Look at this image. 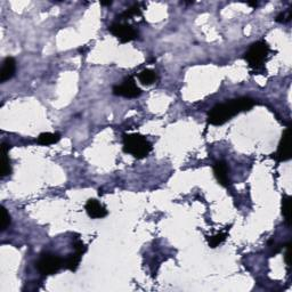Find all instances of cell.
Listing matches in <instances>:
<instances>
[{"label":"cell","mask_w":292,"mask_h":292,"mask_svg":"<svg viewBox=\"0 0 292 292\" xmlns=\"http://www.w3.org/2000/svg\"><path fill=\"white\" fill-rule=\"evenodd\" d=\"M0 218H1L0 219V228L4 232L8 228V226L11 225V216H9L7 210H6V208L4 207H1V217H0Z\"/></svg>","instance_id":"15"},{"label":"cell","mask_w":292,"mask_h":292,"mask_svg":"<svg viewBox=\"0 0 292 292\" xmlns=\"http://www.w3.org/2000/svg\"><path fill=\"white\" fill-rule=\"evenodd\" d=\"M8 150L9 146L7 144H2L1 146V170H0V175L1 177H6L12 173L11 168V161L8 159Z\"/></svg>","instance_id":"11"},{"label":"cell","mask_w":292,"mask_h":292,"mask_svg":"<svg viewBox=\"0 0 292 292\" xmlns=\"http://www.w3.org/2000/svg\"><path fill=\"white\" fill-rule=\"evenodd\" d=\"M109 31L119 39L122 44L129 43L137 38L138 32L135 30L131 25L125 23H114L109 27Z\"/></svg>","instance_id":"6"},{"label":"cell","mask_w":292,"mask_h":292,"mask_svg":"<svg viewBox=\"0 0 292 292\" xmlns=\"http://www.w3.org/2000/svg\"><path fill=\"white\" fill-rule=\"evenodd\" d=\"M61 136L60 134H51V132H43V134L39 135V137L37 139V142L40 145H51L55 144V143H57L60 141Z\"/></svg>","instance_id":"13"},{"label":"cell","mask_w":292,"mask_h":292,"mask_svg":"<svg viewBox=\"0 0 292 292\" xmlns=\"http://www.w3.org/2000/svg\"><path fill=\"white\" fill-rule=\"evenodd\" d=\"M276 159L278 161H288L291 159V129L287 128L278 144Z\"/></svg>","instance_id":"7"},{"label":"cell","mask_w":292,"mask_h":292,"mask_svg":"<svg viewBox=\"0 0 292 292\" xmlns=\"http://www.w3.org/2000/svg\"><path fill=\"white\" fill-rule=\"evenodd\" d=\"M226 239V234L225 233H219V234H216L208 240V242H209V245L211 246V248H216V246H218L220 243H223L225 241Z\"/></svg>","instance_id":"17"},{"label":"cell","mask_w":292,"mask_h":292,"mask_svg":"<svg viewBox=\"0 0 292 292\" xmlns=\"http://www.w3.org/2000/svg\"><path fill=\"white\" fill-rule=\"evenodd\" d=\"M85 208L90 218L99 219V218H104V217L108 215V210H106V208L95 199H90L87 201Z\"/></svg>","instance_id":"8"},{"label":"cell","mask_w":292,"mask_h":292,"mask_svg":"<svg viewBox=\"0 0 292 292\" xmlns=\"http://www.w3.org/2000/svg\"><path fill=\"white\" fill-rule=\"evenodd\" d=\"M136 15H141V8H139L138 5H135V6H132L131 8L127 9V11H126L121 15V17L122 18H131L132 16H136Z\"/></svg>","instance_id":"18"},{"label":"cell","mask_w":292,"mask_h":292,"mask_svg":"<svg viewBox=\"0 0 292 292\" xmlns=\"http://www.w3.org/2000/svg\"><path fill=\"white\" fill-rule=\"evenodd\" d=\"M112 1H108V2H102V5H111Z\"/></svg>","instance_id":"19"},{"label":"cell","mask_w":292,"mask_h":292,"mask_svg":"<svg viewBox=\"0 0 292 292\" xmlns=\"http://www.w3.org/2000/svg\"><path fill=\"white\" fill-rule=\"evenodd\" d=\"M113 94L116 96H122L126 98H135L142 94V90L136 85L134 78L128 77L127 79L123 80L121 85L113 87Z\"/></svg>","instance_id":"5"},{"label":"cell","mask_w":292,"mask_h":292,"mask_svg":"<svg viewBox=\"0 0 292 292\" xmlns=\"http://www.w3.org/2000/svg\"><path fill=\"white\" fill-rule=\"evenodd\" d=\"M254 105L255 100L249 97H240V98L231 99L229 102L217 104L209 112L208 121L213 126H222L238 113L249 111L250 109L254 108Z\"/></svg>","instance_id":"1"},{"label":"cell","mask_w":292,"mask_h":292,"mask_svg":"<svg viewBox=\"0 0 292 292\" xmlns=\"http://www.w3.org/2000/svg\"><path fill=\"white\" fill-rule=\"evenodd\" d=\"M138 79L143 83V85L151 86V85H153L155 81H157L158 76L153 70L146 69V70H143L142 72L138 74Z\"/></svg>","instance_id":"12"},{"label":"cell","mask_w":292,"mask_h":292,"mask_svg":"<svg viewBox=\"0 0 292 292\" xmlns=\"http://www.w3.org/2000/svg\"><path fill=\"white\" fill-rule=\"evenodd\" d=\"M269 54V47L264 41H257L252 44L249 50L245 53V60L249 65L254 69H260L267 61Z\"/></svg>","instance_id":"3"},{"label":"cell","mask_w":292,"mask_h":292,"mask_svg":"<svg viewBox=\"0 0 292 292\" xmlns=\"http://www.w3.org/2000/svg\"><path fill=\"white\" fill-rule=\"evenodd\" d=\"M81 257H82V254H80V252L78 251H76L72 255H69V257H67L65 262V267L67 269H70L71 272H76L78 266L80 264Z\"/></svg>","instance_id":"14"},{"label":"cell","mask_w":292,"mask_h":292,"mask_svg":"<svg viewBox=\"0 0 292 292\" xmlns=\"http://www.w3.org/2000/svg\"><path fill=\"white\" fill-rule=\"evenodd\" d=\"M37 267L41 274L53 275L62 267V258L53 254H45L38 260Z\"/></svg>","instance_id":"4"},{"label":"cell","mask_w":292,"mask_h":292,"mask_svg":"<svg viewBox=\"0 0 292 292\" xmlns=\"http://www.w3.org/2000/svg\"><path fill=\"white\" fill-rule=\"evenodd\" d=\"M123 151L137 159L146 158L152 151V144L144 136L130 134L123 136Z\"/></svg>","instance_id":"2"},{"label":"cell","mask_w":292,"mask_h":292,"mask_svg":"<svg viewBox=\"0 0 292 292\" xmlns=\"http://www.w3.org/2000/svg\"><path fill=\"white\" fill-rule=\"evenodd\" d=\"M16 71V62L13 57H7L2 63L1 71H0V81L5 82L14 77Z\"/></svg>","instance_id":"9"},{"label":"cell","mask_w":292,"mask_h":292,"mask_svg":"<svg viewBox=\"0 0 292 292\" xmlns=\"http://www.w3.org/2000/svg\"><path fill=\"white\" fill-rule=\"evenodd\" d=\"M213 171H215V175L217 177V179L223 186H228L229 184V178H228V167H227V163L225 161H218L215 163V167H213Z\"/></svg>","instance_id":"10"},{"label":"cell","mask_w":292,"mask_h":292,"mask_svg":"<svg viewBox=\"0 0 292 292\" xmlns=\"http://www.w3.org/2000/svg\"><path fill=\"white\" fill-rule=\"evenodd\" d=\"M290 202H291V197L289 195H285L282 200V213H283L284 218L287 222L289 223L290 220Z\"/></svg>","instance_id":"16"}]
</instances>
